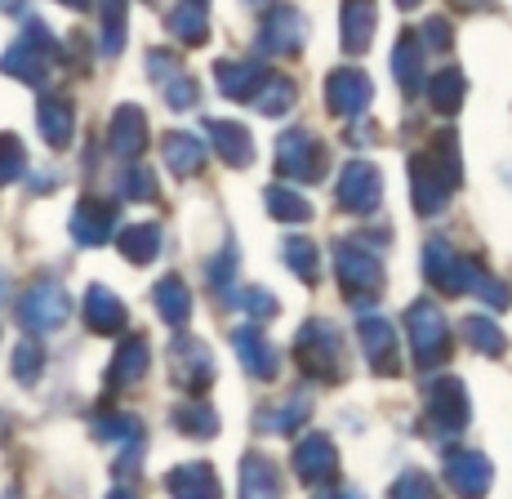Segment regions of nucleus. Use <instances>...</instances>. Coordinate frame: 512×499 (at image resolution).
Returning <instances> with one entry per match:
<instances>
[{
    "mask_svg": "<svg viewBox=\"0 0 512 499\" xmlns=\"http://www.w3.org/2000/svg\"><path fill=\"white\" fill-rule=\"evenodd\" d=\"M423 277H428V286L441 290V295H481L490 308H508L512 303L504 281H495L472 254H459L455 246H446V241H428V246H423Z\"/></svg>",
    "mask_w": 512,
    "mask_h": 499,
    "instance_id": "f257e3e1",
    "label": "nucleus"
},
{
    "mask_svg": "<svg viewBox=\"0 0 512 499\" xmlns=\"http://www.w3.org/2000/svg\"><path fill=\"white\" fill-rule=\"evenodd\" d=\"M459 183H464L459 139H455V130H446L410 161V201H415L419 214H441Z\"/></svg>",
    "mask_w": 512,
    "mask_h": 499,
    "instance_id": "f03ea898",
    "label": "nucleus"
},
{
    "mask_svg": "<svg viewBox=\"0 0 512 499\" xmlns=\"http://www.w3.org/2000/svg\"><path fill=\"white\" fill-rule=\"evenodd\" d=\"M294 357L321 384H339L348 375V361H343V335L330 326V321H308L294 339Z\"/></svg>",
    "mask_w": 512,
    "mask_h": 499,
    "instance_id": "7ed1b4c3",
    "label": "nucleus"
},
{
    "mask_svg": "<svg viewBox=\"0 0 512 499\" xmlns=\"http://www.w3.org/2000/svg\"><path fill=\"white\" fill-rule=\"evenodd\" d=\"M334 268H339V286L357 308H370V299L383 290V259L361 241H339L334 246Z\"/></svg>",
    "mask_w": 512,
    "mask_h": 499,
    "instance_id": "20e7f679",
    "label": "nucleus"
},
{
    "mask_svg": "<svg viewBox=\"0 0 512 499\" xmlns=\"http://www.w3.org/2000/svg\"><path fill=\"white\" fill-rule=\"evenodd\" d=\"M423 406H428L423 428H428V437H437V442L459 433V428H468V419H472L468 388H464V379H455V375L432 379V384L423 388Z\"/></svg>",
    "mask_w": 512,
    "mask_h": 499,
    "instance_id": "39448f33",
    "label": "nucleus"
},
{
    "mask_svg": "<svg viewBox=\"0 0 512 499\" xmlns=\"http://www.w3.org/2000/svg\"><path fill=\"white\" fill-rule=\"evenodd\" d=\"M272 165L285 183H317L330 165V152L312 130H285L272 152Z\"/></svg>",
    "mask_w": 512,
    "mask_h": 499,
    "instance_id": "423d86ee",
    "label": "nucleus"
},
{
    "mask_svg": "<svg viewBox=\"0 0 512 499\" xmlns=\"http://www.w3.org/2000/svg\"><path fill=\"white\" fill-rule=\"evenodd\" d=\"M406 335H410V348H415V361L423 370L441 366V361L450 357V321L432 299H415L406 308Z\"/></svg>",
    "mask_w": 512,
    "mask_h": 499,
    "instance_id": "0eeeda50",
    "label": "nucleus"
},
{
    "mask_svg": "<svg viewBox=\"0 0 512 499\" xmlns=\"http://www.w3.org/2000/svg\"><path fill=\"white\" fill-rule=\"evenodd\" d=\"M49 58H54V36H49V27L41 23V18H32L27 32H23V41L0 58V72L14 76V81H27V85H45Z\"/></svg>",
    "mask_w": 512,
    "mask_h": 499,
    "instance_id": "6e6552de",
    "label": "nucleus"
},
{
    "mask_svg": "<svg viewBox=\"0 0 512 499\" xmlns=\"http://www.w3.org/2000/svg\"><path fill=\"white\" fill-rule=\"evenodd\" d=\"M339 205L348 214H374L383 205V174H379V165L374 161H348L339 170Z\"/></svg>",
    "mask_w": 512,
    "mask_h": 499,
    "instance_id": "1a4fd4ad",
    "label": "nucleus"
},
{
    "mask_svg": "<svg viewBox=\"0 0 512 499\" xmlns=\"http://www.w3.org/2000/svg\"><path fill=\"white\" fill-rule=\"evenodd\" d=\"M170 379H174V388L187 397H196V393H205V384L214 379V357H210V348L201 344V339H174L170 344Z\"/></svg>",
    "mask_w": 512,
    "mask_h": 499,
    "instance_id": "9d476101",
    "label": "nucleus"
},
{
    "mask_svg": "<svg viewBox=\"0 0 512 499\" xmlns=\"http://www.w3.org/2000/svg\"><path fill=\"white\" fill-rule=\"evenodd\" d=\"M67 312H72V299H67L63 286H32L23 299H18V317H23V326L32 330V335H49V330H58L67 321Z\"/></svg>",
    "mask_w": 512,
    "mask_h": 499,
    "instance_id": "9b49d317",
    "label": "nucleus"
},
{
    "mask_svg": "<svg viewBox=\"0 0 512 499\" xmlns=\"http://www.w3.org/2000/svg\"><path fill=\"white\" fill-rule=\"evenodd\" d=\"M303 41H308V18H303L294 5H272L268 18H263V27H259V50L290 58V54L303 50Z\"/></svg>",
    "mask_w": 512,
    "mask_h": 499,
    "instance_id": "f8f14e48",
    "label": "nucleus"
},
{
    "mask_svg": "<svg viewBox=\"0 0 512 499\" xmlns=\"http://www.w3.org/2000/svg\"><path fill=\"white\" fill-rule=\"evenodd\" d=\"M370 99H374V85L361 67H334V72L326 76V103H330L334 116H343V121L366 116Z\"/></svg>",
    "mask_w": 512,
    "mask_h": 499,
    "instance_id": "ddd939ff",
    "label": "nucleus"
},
{
    "mask_svg": "<svg viewBox=\"0 0 512 499\" xmlns=\"http://www.w3.org/2000/svg\"><path fill=\"white\" fill-rule=\"evenodd\" d=\"M446 482L459 499H486L490 482H495V468L481 450H450L446 455Z\"/></svg>",
    "mask_w": 512,
    "mask_h": 499,
    "instance_id": "4468645a",
    "label": "nucleus"
},
{
    "mask_svg": "<svg viewBox=\"0 0 512 499\" xmlns=\"http://www.w3.org/2000/svg\"><path fill=\"white\" fill-rule=\"evenodd\" d=\"M147 72H152V81L161 85L165 103H170L174 112H192L196 99H201V90H196V81L183 72V63H179V58H174V54L152 50V54H147Z\"/></svg>",
    "mask_w": 512,
    "mask_h": 499,
    "instance_id": "2eb2a0df",
    "label": "nucleus"
},
{
    "mask_svg": "<svg viewBox=\"0 0 512 499\" xmlns=\"http://www.w3.org/2000/svg\"><path fill=\"white\" fill-rule=\"evenodd\" d=\"M294 473L308 486H330L339 477V450H334L326 433H308L294 446Z\"/></svg>",
    "mask_w": 512,
    "mask_h": 499,
    "instance_id": "dca6fc26",
    "label": "nucleus"
},
{
    "mask_svg": "<svg viewBox=\"0 0 512 499\" xmlns=\"http://www.w3.org/2000/svg\"><path fill=\"white\" fill-rule=\"evenodd\" d=\"M357 339L361 352L374 366V375H401V357H397V330H392L388 317H361L357 321Z\"/></svg>",
    "mask_w": 512,
    "mask_h": 499,
    "instance_id": "f3484780",
    "label": "nucleus"
},
{
    "mask_svg": "<svg viewBox=\"0 0 512 499\" xmlns=\"http://www.w3.org/2000/svg\"><path fill=\"white\" fill-rule=\"evenodd\" d=\"M268 76L272 72H263L250 58H219V63H214V85H219V94L232 103H254V94L263 90Z\"/></svg>",
    "mask_w": 512,
    "mask_h": 499,
    "instance_id": "a211bd4d",
    "label": "nucleus"
},
{
    "mask_svg": "<svg viewBox=\"0 0 512 499\" xmlns=\"http://www.w3.org/2000/svg\"><path fill=\"white\" fill-rule=\"evenodd\" d=\"M67 228H72V237L81 241V246H103V241L116 237V205L112 201H98V197L76 201Z\"/></svg>",
    "mask_w": 512,
    "mask_h": 499,
    "instance_id": "6ab92c4d",
    "label": "nucleus"
},
{
    "mask_svg": "<svg viewBox=\"0 0 512 499\" xmlns=\"http://www.w3.org/2000/svg\"><path fill=\"white\" fill-rule=\"evenodd\" d=\"M232 344L236 352H241V366L250 370L254 379H277V370H281V352L272 348V339L263 335V326H236L232 330Z\"/></svg>",
    "mask_w": 512,
    "mask_h": 499,
    "instance_id": "aec40b11",
    "label": "nucleus"
},
{
    "mask_svg": "<svg viewBox=\"0 0 512 499\" xmlns=\"http://www.w3.org/2000/svg\"><path fill=\"white\" fill-rule=\"evenodd\" d=\"M205 134H210V148L219 152L223 165H232V170L254 165V139L241 121H214L210 116V121H205Z\"/></svg>",
    "mask_w": 512,
    "mask_h": 499,
    "instance_id": "412c9836",
    "label": "nucleus"
},
{
    "mask_svg": "<svg viewBox=\"0 0 512 499\" xmlns=\"http://www.w3.org/2000/svg\"><path fill=\"white\" fill-rule=\"evenodd\" d=\"M107 148H112L116 156H125V161H139L143 148H147V116H143V107H134V103L116 107L112 130H107Z\"/></svg>",
    "mask_w": 512,
    "mask_h": 499,
    "instance_id": "4be33fe9",
    "label": "nucleus"
},
{
    "mask_svg": "<svg viewBox=\"0 0 512 499\" xmlns=\"http://www.w3.org/2000/svg\"><path fill=\"white\" fill-rule=\"evenodd\" d=\"M374 27H379V5H374V0H343V14H339L343 50L366 54L374 41Z\"/></svg>",
    "mask_w": 512,
    "mask_h": 499,
    "instance_id": "5701e85b",
    "label": "nucleus"
},
{
    "mask_svg": "<svg viewBox=\"0 0 512 499\" xmlns=\"http://www.w3.org/2000/svg\"><path fill=\"white\" fill-rule=\"evenodd\" d=\"M165 495L170 499H223V486L210 464H179L165 477Z\"/></svg>",
    "mask_w": 512,
    "mask_h": 499,
    "instance_id": "b1692460",
    "label": "nucleus"
},
{
    "mask_svg": "<svg viewBox=\"0 0 512 499\" xmlns=\"http://www.w3.org/2000/svg\"><path fill=\"white\" fill-rule=\"evenodd\" d=\"M241 499H285V482L268 455L250 450L241 459Z\"/></svg>",
    "mask_w": 512,
    "mask_h": 499,
    "instance_id": "393cba45",
    "label": "nucleus"
},
{
    "mask_svg": "<svg viewBox=\"0 0 512 499\" xmlns=\"http://www.w3.org/2000/svg\"><path fill=\"white\" fill-rule=\"evenodd\" d=\"M36 125H41V139L49 148H67L76 134L72 103L58 99V94H41V103H36Z\"/></svg>",
    "mask_w": 512,
    "mask_h": 499,
    "instance_id": "a878e982",
    "label": "nucleus"
},
{
    "mask_svg": "<svg viewBox=\"0 0 512 499\" xmlns=\"http://www.w3.org/2000/svg\"><path fill=\"white\" fill-rule=\"evenodd\" d=\"M85 321H90L94 335H121L130 312H125V303L107 286H90V295H85Z\"/></svg>",
    "mask_w": 512,
    "mask_h": 499,
    "instance_id": "bb28decb",
    "label": "nucleus"
},
{
    "mask_svg": "<svg viewBox=\"0 0 512 499\" xmlns=\"http://www.w3.org/2000/svg\"><path fill=\"white\" fill-rule=\"evenodd\" d=\"M308 415H312V397H308V393H290V397L281 401V406L259 410L254 428H259V433H281V437H290V433H299Z\"/></svg>",
    "mask_w": 512,
    "mask_h": 499,
    "instance_id": "cd10ccee",
    "label": "nucleus"
},
{
    "mask_svg": "<svg viewBox=\"0 0 512 499\" xmlns=\"http://www.w3.org/2000/svg\"><path fill=\"white\" fill-rule=\"evenodd\" d=\"M147 339L143 335H134V339H125L121 348H116V357H112V370H107V384L112 388H130V384H139V379L147 375Z\"/></svg>",
    "mask_w": 512,
    "mask_h": 499,
    "instance_id": "c85d7f7f",
    "label": "nucleus"
},
{
    "mask_svg": "<svg viewBox=\"0 0 512 499\" xmlns=\"http://www.w3.org/2000/svg\"><path fill=\"white\" fill-rule=\"evenodd\" d=\"M423 50H428V45H419L415 32H401L397 50H392V76H397V85L406 94H415L423 85Z\"/></svg>",
    "mask_w": 512,
    "mask_h": 499,
    "instance_id": "c756f323",
    "label": "nucleus"
},
{
    "mask_svg": "<svg viewBox=\"0 0 512 499\" xmlns=\"http://www.w3.org/2000/svg\"><path fill=\"white\" fill-rule=\"evenodd\" d=\"M152 303L170 326H187L192 321V290L183 286V277H161L152 290Z\"/></svg>",
    "mask_w": 512,
    "mask_h": 499,
    "instance_id": "7c9ffc66",
    "label": "nucleus"
},
{
    "mask_svg": "<svg viewBox=\"0 0 512 499\" xmlns=\"http://www.w3.org/2000/svg\"><path fill=\"white\" fill-rule=\"evenodd\" d=\"M161 152H165V165H170V174H179V179H192V174L205 165V148H201V139H192V134H183V130L165 134Z\"/></svg>",
    "mask_w": 512,
    "mask_h": 499,
    "instance_id": "2f4dec72",
    "label": "nucleus"
},
{
    "mask_svg": "<svg viewBox=\"0 0 512 499\" xmlns=\"http://www.w3.org/2000/svg\"><path fill=\"white\" fill-rule=\"evenodd\" d=\"M464 94H468V81L459 67H441V72L428 81V103H432V112H441V116H455L459 103H464Z\"/></svg>",
    "mask_w": 512,
    "mask_h": 499,
    "instance_id": "473e14b6",
    "label": "nucleus"
},
{
    "mask_svg": "<svg viewBox=\"0 0 512 499\" xmlns=\"http://www.w3.org/2000/svg\"><path fill=\"white\" fill-rule=\"evenodd\" d=\"M170 32H174V41H183V45H205V36H210V14H205L201 0H183V5L170 9Z\"/></svg>",
    "mask_w": 512,
    "mask_h": 499,
    "instance_id": "72a5a7b5",
    "label": "nucleus"
},
{
    "mask_svg": "<svg viewBox=\"0 0 512 499\" xmlns=\"http://www.w3.org/2000/svg\"><path fill=\"white\" fill-rule=\"evenodd\" d=\"M170 424L179 428L183 437H214V433H219V415H214L201 397L179 401V406L170 410Z\"/></svg>",
    "mask_w": 512,
    "mask_h": 499,
    "instance_id": "f704fd0d",
    "label": "nucleus"
},
{
    "mask_svg": "<svg viewBox=\"0 0 512 499\" xmlns=\"http://www.w3.org/2000/svg\"><path fill=\"white\" fill-rule=\"evenodd\" d=\"M116 246L130 263H152L161 254V228L156 223H130V228L116 237Z\"/></svg>",
    "mask_w": 512,
    "mask_h": 499,
    "instance_id": "c9c22d12",
    "label": "nucleus"
},
{
    "mask_svg": "<svg viewBox=\"0 0 512 499\" xmlns=\"http://www.w3.org/2000/svg\"><path fill=\"white\" fill-rule=\"evenodd\" d=\"M294 103H299V85H294L290 76H268V81H263V90L254 94L250 107L259 116H285Z\"/></svg>",
    "mask_w": 512,
    "mask_h": 499,
    "instance_id": "e433bc0d",
    "label": "nucleus"
},
{
    "mask_svg": "<svg viewBox=\"0 0 512 499\" xmlns=\"http://www.w3.org/2000/svg\"><path fill=\"white\" fill-rule=\"evenodd\" d=\"M459 335H464L468 348L486 352V357H504V352H508V335L490 317H464V321H459Z\"/></svg>",
    "mask_w": 512,
    "mask_h": 499,
    "instance_id": "4c0bfd02",
    "label": "nucleus"
},
{
    "mask_svg": "<svg viewBox=\"0 0 512 499\" xmlns=\"http://www.w3.org/2000/svg\"><path fill=\"white\" fill-rule=\"evenodd\" d=\"M281 254H285V268H290L303 286H317L321 281V250L312 246L308 237H290L281 246Z\"/></svg>",
    "mask_w": 512,
    "mask_h": 499,
    "instance_id": "58836bf2",
    "label": "nucleus"
},
{
    "mask_svg": "<svg viewBox=\"0 0 512 499\" xmlns=\"http://www.w3.org/2000/svg\"><path fill=\"white\" fill-rule=\"evenodd\" d=\"M268 210H272V219H281V223H308L312 219V201L303 197L299 188H290V183H277V188H268Z\"/></svg>",
    "mask_w": 512,
    "mask_h": 499,
    "instance_id": "ea45409f",
    "label": "nucleus"
},
{
    "mask_svg": "<svg viewBox=\"0 0 512 499\" xmlns=\"http://www.w3.org/2000/svg\"><path fill=\"white\" fill-rule=\"evenodd\" d=\"M98 50L116 58L125 50V0H103V32H98Z\"/></svg>",
    "mask_w": 512,
    "mask_h": 499,
    "instance_id": "a19ab883",
    "label": "nucleus"
},
{
    "mask_svg": "<svg viewBox=\"0 0 512 499\" xmlns=\"http://www.w3.org/2000/svg\"><path fill=\"white\" fill-rule=\"evenodd\" d=\"M143 424L134 415H116V410H103L94 415V437L98 442H139Z\"/></svg>",
    "mask_w": 512,
    "mask_h": 499,
    "instance_id": "79ce46f5",
    "label": "nucleus"
},
{
    "mask_svg": "<svg viewBox=\"0 0 512 499\" xmlns=\"http://www.w3.org/2000/svg\"><path fill=\"white\" fill-rule=\"evenodd\" d=\"M27 174V152L14 134H0V188L5 183H18Z\"/></svg>",
    "mask_w": 512,
    "mask_h": 499,
    "instance_id": "37998d69",
    "label": "nucleus"
},
{
    "mask_svg": "<svg viewBox=\"0 0 512 499\" xmlns=\"http://www.w3.org/2000/svg\"><path fill=\"white\" fill-rule=\"evenodd\" d=\"M388 499H437V486H432L428 473H419V468H406V473L392 482Z\"/></svg>",
    "mask_w": 512,
    "mask_h": 499,
    "instance_id": "c03bdc74",
    "label": "nucleus"
},
{
    "mask_svg": "<svg viewBox=\"0 0 512 499\" xmlns=\"http://www.w3.org/2000/svg\"><path fill=\"white\" fill-rule=\"evenodd\" d=\"M121 197L125 201H156V179H152V170H143V165H134V170H125L121 174Z\"/></svg>",
    "mask_w": 512,
    "mask_h": 499,
    "instance_id": "a18cd8bd",
    "label": "nucleus"
},
{
    "mask_svg": "<svg viewBox=\"0 0 512 499\" xmlns=\"http://www.w3.org/2000/svg\"><path fill=\"white\" fill-rule=\"evenodd\" d=\"M14 379L18 384H36L41 379V344L36 339H23L14 348Z\"/></svg>",
    "mask_w": 512,
    "mask_h": 499,
    "instance_id": "49530a36",
    "label": "nucleus"
},
{
    "mask_svg": "<svg viewBox=\"0 0 512 499\" xmlns=\"http://www.w3.org/2000/svg\"><path fill=\"white\" fill-rule=\"evenodd\" d=\"M232 303H236V308H241V312H250V317H272V312L281 308V303L272 299L268 290H259V286H236Z\"/></svg>",
    "mask_w": 512,
    "mask_h": 499,
    "instance_id": "de8ad7c7",
    "label": "nucleus"
},
{
    "mask_svg": "<svg viewBox=\"0 0 512 499\" xmlns=\"http://www.w3.org/2000/svg\"><path fill=\"white\" fill-rule=\"evenodd\" d=\"M419 41L428 45V50H437V54H446L450 45H455V27L446 23V18L441 14H432L428 23H423V32H419Z\"/></svg>",
    "mask_w": 512,
    "mask_h": 499,
    "instance_id": "09e8293b",
    "label": "nucleus"
},
{
    "mask_svg": "<svg viewBox=\"0 0 512 499\" xmlns=\"http://www.w3.org/2000/svg\"><path fill=\"white\" fill-rule=\"evenodd\" d=\"M312 499H366V495L352 491V486H330V491H317Z\"/></svg>",
    "mask_w": 512,
    "mask_h": 499,
    "instance_id": "8fccbe9b",
    "label": "nucleus"
},
{
    "mask_svg": "<svg viewBox=\"0 0 512 499\" xmlns=\"http://www.w3.org/2000/svg\"><path fill=\"white\" fill-rule=\"evenodd\" d=\"M245 5H250V9H259V14H268V9L277 5V0H245Z\"/></svg>",
    "mask_w": 512,
    "mask_h": 499,
    "instance_id": "3c124183",
    "label": "nucleus"
},
{
    "mask_svg": "<svg viewBox=\"0 0 512 499\" xmlns=\"http://www.w3.org/2000/svg\"><path fill=\"white\" fill-rule=\"evenodd\" d=\"M107 499H139V495L125 491V486H116V491H107Z\"/></svg>",
    "mask_w": 512,
    "mask_h": 499,
    "instance_id": "603ef678",
    "label": "nucleus"
},
{
    "mask_svg": "<svg viewBox=\"0 0 512 499\" xmlns=\"http://www.w3.org/2000/svg\"><path fill=\"white\" fill-rule=\"evenodd\" d=\"M58 5H67V9H90V0H58Z\"/></svg>",
    "mask_w": 512,
    "mask_h": 499,
    "instance_id": "864d4df0",
    "label": "nucleus"
},
{
    "mask_svg": "<svg viewBox=\"0 0 512 499\" xmlns=\"http://www.w3.org/2000/svg\"><path fill=\"white\" fill-rule=\"evenodd\" d=\"M392 5H397V9H419L423 0H392Z\"/></svg>",
    "mask_w": 512,
    "mask_h": 499,
    "instance_id": "5fc2aeb1",
    "label": "nucleus"
},
{
    "mask_svg": "<svg viewBox=\"0 0 512 499\" xmlns=\"http://www.w3.org/2000/svg\"><path fill=\"white\" fill-rule=\"evenodd\" d=\"M18 5H23V0H0V9H18Z\"/></svg>",
    "mask_w": 512,
    "mask_h": 499,
    "instance_id": "6e6d98bb",
    "label": "nucleus"
},
{
    "mask_svg": "<svg viewBox=\"0 0 512 499\" xmlns=\"http://www.w3.org/2000/svg\"><path fill=\"white\" fill-rule=\"evenodd\" d=\"M0 295H5V272H0Z\"/></svg>",
    "mask_w": 512,
    "mask_h": 499,
    "instance_id": "4d7b16f0",
    "label": "nucleus"
},
{
    "mask_svg": "<svg viewBox=\"0 0 512 499\" xmlns=\"http://www.w3.org/2000/svg\"><path fill=\"white\" fill-rule=\"evenodd\" d=\"M5 499H18V495H14V491H9V495H5Z\"/></svg>",
    "mask_w": 512,
    "mask_h": 499,
    "instance_id": "13d9d810",
    "label": "nucleus"
},
{
    "mask_svg": "<svg viewBox=\"0 0 512 499\" xmlns=\"http://www.w3.org/2000/svg\"><path fill=\"white\" fill-rule=\"evenodd\" d=\"M201 5H205V0H201Z\"/></svg>",
    "mask_w": 512,
    "mask_h": 499,
    "instance_id": "bf43d9fd",
    "label": "nucleus"
}]
</instances>
